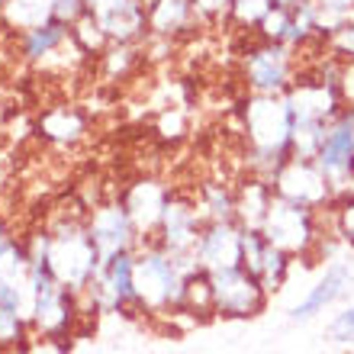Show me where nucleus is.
Masks as SVG:
<instances>
[{
  "label": "nucleus",
  "instance_id": "nucleus-11",
  "mask_svg": "<svg viewBox=\"0 0 354 354\" xmlns=\"http://www.w3.org/2000/svg\"><path fill=\"white\" fill-rule=\"evenodd\" d=\"M168 200H171V194L161 184H155V180H139V184L126 194L122 206L129 209L132 223H136L139 232L158 235V225H161V216H165Z\"/></svg>",
  "mask_w": 354,
  "mask_h": 354
},
{
  "label": "nucleus",
  "instance_id": "nucleus-2",
  "mask_svg": "<svg viewBox=\"0 0 354 354\" xmlns=\"http://www.w3.org/2000/svg\"><path fill=\"white\" fill-rule=\"evenodd\" d=\"M316 213L319 209H309V206H299L293 200H283V196L274 194L261 229L277 248L290 254H303L319 242Z\"/></svg>",
  "mask_w": 354,
  "mask_h": 354
},
{
  "label": "nucleus",
  "instance_id": "nucleus-20",
  "mask_svg": "<svg viewBox=\"0 0 354 354\" xmlns=\"http://www.w3.org/2000/svg\"><path fill=\"white\" fill-rule=\"evenodd\" d=\"M342 87H345V103H348V106H354V65H345Z\"/></svg>",
  "mask_w": 354,
  "mask_h": 354
},
{
  "label": "nucleus",
  "instance_id": "nucleus-17",
  "mask_svg": "<svg viewBox=\"0 0 354 354\" xmlns=\"http://www.w3.org/2000/svg\"><path fill=\"white\" fill-rule=\"evenodd\" d=\"M326 338L335 345H354V306H348L345 313H338L326 328Z\"/></svg>",
  "mask_w": 354,
  "mask_h": 354
},
{
  "label": "nucleus",
  "instance_id": "nucleus-7",
  "mask_svg": "<svg viewBox=\"0 0 354 354\" xmlns=\"http://www.w3.org/2000/svg\"><path fill=\"white\" fill-rule=\"evenodd\" d=\"M242 268L261 280L268 293H277L287 283L290 274V252L277 248L264 229H245L242 225Z\"/></svg>",
  "mask_w": 354,
  "mask_h": 354
},
{
  "label": "nucleus",
  "instance_id": "nucleus-4",
  "mask_svg": "<svg viewBox=\"0 0 354 354\" xmlns=\"http://www.w3.org/2000/svg\"><path fill=\"white\" fill-rule=\"evenodd\" d=\"M209 283H213V299H216V316L229 319H248L264 313L268 306V290L261 287V280L239 268H223L209 270Z\"/></svg>",
  "mask_w": 354,
  "mask_h": 354
},
{
  "label": "nucleus",
  "instance_id": "nucleus-15",
  "mask_svg": "<svg viewBox=\"0 0 354 354\" xmlns=\"http://www.w3.org/2000/svg\"><path fill=\"white\" fill-rule=\"evenodd\" d=\"M235 213H239V194L229 190L225 184H209L200 187V216L203 219H216V223H232ZM239 223V219H235Z\"/></svg>",
  "mask_w": 354,
  "mask_h": 354
},
{
  "label": "nucleus",
  "instance_id": "nucleus-13",
  "mask_svg": "<svg viewBox=\"0 0 354 354\" xmlns=\"http://www.w3.org/2000/svg\"><path fill=\"white\" fill-rule=\"evenodd\" d=\"M65 39H71V23H65V19H58V17H48L46 23L26 29V36H23V55L29 62H42L55 48L65 46Z\"/></svg>",
  "mask_w": 354,
  "mask_h": 354
},
{
  "label": "nucleus",
  "instance_id": "nucleus-21",
  "mask_svg": "<svg viewBox=\"0 0 354 354\" xmlns=\"http://www.w3.org/2000/svg\"><path fill=\"white\" fill-rule=\"evenodd\" d=\"M13 245V239H10V232H7V225H3V219H0V258L7 254V248Z\"/></svg>",
  "mask_w": 354,
  "mask_h": 354
},
{
  "label": "nucleus",
  "instance_id": "nucleus-14",
  "mask_svg": "<svg viewBox=\"0 0 354 354\" xmlns=\"http://www.w3.org/2000/svg\"><path fill=\"white\" fill-rule=\"evenodd\" d=\"M84 129H87L84 116L77 110H71V106H52L39 120V136H46L55 145H71V142L84 139Z\"/></svg>",
  "mask_w": 354,
  "mask_h": 354
},
{
  "label": "nucleus",
  "instance_id": "nucleus-6",
  "mask_svg": "<svg viewBox=\"0 0 354 354\" xmlns=\"http://www.w3.org/2000/svg\"><path fill=\"white\" fill-rule=\"evenodd\" d=\"M274 194L283 196V200H293L299 206H309V209H322L326 203L335 200V190L326 180V174L319 171L316 161L309 158H290L283 168L274 174L270 180Z\"/></svg>",
  "mask_w": 354,
  "mask_h": 354
},
{
  "label": "nucleus",
  "instance_id": "nucleus-10",
  "mask_svg": "<svg viewBox=\"0 0 354 354\" xmlns=\"http://www.w3.org/2000/svg\"><path fill=\"white\" fill-rule=\"evenodd\" d=\"M351 280H354L351 264H345V261L328 264L326 274L319 277V283L306 293V299H303V303H297V306L290 309V319L303 322V319H313V316H319V313H326V309L332 306V303H338V299H342V297L348 293Z\"/></svg>",
  "mask_w": 354,
  "mask_h": 354
},
{
  "label": "nucleus",
  "instance_id": "nucleus-19",
  "mask_svg": "<svg viewBox=\"0 0 354 354\" xmlns=\"http://www.w3.org/2000/svg\"><path fill=\"white\" fill-rule=\"evenodd\" d=\"M194 10L200 19H219V17H229L232 0H194Z\"/></svg>",
  "mask_w": 354,
  "mask_h": 354
},
{
  "label": "nucleus",
  "instance_id": "nucleus-1",
  "mask_svg": "<svg viewBox=\"0 0 354 354\" xmlns=\"http://www.w3.org/2000/svg\"><path fill=\"white\" fill-rule=\"evenodd\" d=\"M245 132H248V165L254 177L274 180L293 158V113L283 93H254L245 103Z\"/></svg>",
  "mask_w": 354,
  "mask_h": 354
},
{
  "label": "nucleus",
  "instance_id": "nucleus-12",
  "mask_svg": "<svg viewBox=\"0 0 354 354\" xmlns=\"http://www.w3.org/2000/svg\"><path fill=\"white\" fill-rule=\"evenodd\" d=\"M145 13H149V29L165 39L184 32L194 19H200L194 10V0H149Z\"/></svg>",
  "mask_w": 354,
  "mask_h": 354
},
{
  "label": "nucleus",
  "instance_id": "nucleus-3",
  "mask_svg": "<svg viewBox=\"0 0 354 354\" xmlns=\"http://www.w3.org/2000/svg\"><path fill=\"white\" fill-rule=\"evenodd\" d=\"M351 158H354V106H345L335 120L328 122L326 139L316 151V165L332 184L335 196L354 194V177H351Z\"/></svg>",
  "mask_w": 354,
  "mask_h": 354
},
{
  "label": "nucleus",
  "instance_id": "nucleus-9",
  "mask_svg": "<svg viewBox=\"0 0 354 354\" xmlns=\"http://www.w3.org/2000/svg\"><path fill=\"white\" fill-rule=\"evenodd\" d=\"M87 225H91L93 242L100 248V258H110L116 252H132V245L139 242V229H136L129 209L122 203L100 206Z\"/></svg>",
  "mask_w": 354,
  "mask_h": 354
},
{
  "label": "nucleus",
  "instance_id": "nucleus-18",
  "mask_svg": "<svg viewBox=\"0 0 354 354\" xmlns=\"http://www.w3.org/2000/svg\"><path fill=\"white\" fill-rule=\"evenodd\" d=\"M335 232L342 242H348L354 248V194H345L342 203L335 209Z\"/></svg>",
  "mask_w": 354,
  "mask_h": 354
},
{
  "label": "nucleus",
  "instance_id": "nucleus-16",
  "mask_svg": "<svg viewBox=\"0 0 354 354\" xmlns=\"http://www.w3.org/2000/svg\"><path fill=\"white\" fill-rule=\"evenodd\" d=\"M322 46H326V52L335 58V62L354 65V13L342 23V26H335L326 39H322Z\"/></svg>",
  "mask_w": 354,
  "mask_h": 354
},
{
  "label": "nucleus",
  "instance_id": "nucleus-5",
  "mask_svg": "<svg viewBox=\"0 0 354 354\" xmlns=\"http://www.w3.org/2000/svg\"><path fill=\"white\" fill-rule=\"evenodd\" d=\"M293 65H297V52L293 48L283 46V42L261 39L258 46L245 52L242 71L252 93H287V87L297 81Z\"/></svg>",
  "mask_w": 354,
  "mask_h": 354
},
{
  "label": "nucleus",
  "instance_id": "nucleus-8",
  "mask_svg": "<svg viewBox=\"0 0 354 354\" xmlns=\"http://www.w3.org/2000/svg\"><path fill=\"white\" fill-rule=\"evenodd\" d=\"M194 258L203 270H223L242 264V225L206 219L194 242Z\"/></svg>",
  "mask_w": 354,
  "mask_h": 354
}]
</instances>
